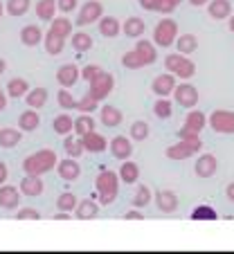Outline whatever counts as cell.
Masks as SVG:
<instances>
[{"mask_svg": "<svg viewBox=\"0 0 234 254\" xmlns=\"http://www.w3.org/2000/svg\"><path fill=\"white\" fill-rule=\"evenodd\" d=\"M158 61V50H156V43L147 39H138L135 43V50H129L126 54H122V65L126 70H140V67L153 65Z\"/></svg>", "mask_w": 234, "mask_h": 254, "instance_id": "1", "label": "cell"}, {"mask_svg": "<svg viewBox=\"0 0 234 254\" xmlns=\"http://www.w3.org/2000/svg\"><path fill=\"white\" fill-rule=\"evenodd\" d=\"M57 162L59 158L52 149H41L23 160V171L25 176H43V173H50L52 169H57Z\"/></svg>", "mask_w": 234, "mask_h": 254, "instance_id": "2", "label": "cell"}, {"mask_svg": "<svg viewBox=\"0 0 234 254\" xmlns=\"http://www.w3.org/2000/svg\"><path fill=\"white\" fill-rule=\"evenodd\" d=\"M95 189H97V198H99L101 207L113 205V200L120 193V178H117V173L104 169L95 180Z\"/></svg>", "mask_w": 234, "mask_h": 254, "instance_id": "3", "label": "cell"}, {"mask_svg": "<svg viewBox=\"0 0 234 254\" xmlns=\"http://www.w3.org/2000/svg\"><path fill=\"white\" fill-rule=\"evenodd\" d=\"M164 67H167V72H171L173 77L182 79V81H189V79L196 74V63L180 52L169 54V57L164 59Z\"/></svg>", "mask_w": 234, "mask_h": 254, "instance_id": "4", "label": "cell"}, {"mask_svg": "<svg viewBox=\"0 0 234 254\" xmlns=\"http://www.w3.org/2000/svg\"><path fill=\"white\" fill-rule=\"evenodd\" d=\"M203 149V142L201 137H189V139H178V144H171L164 155H167L171 162H182V160L191 158V155H196L198 151Z\"/></svg>", "mask_w": 234, "mask_h": 254, "instance_id": "5", "label": "cell"}, {"mask_svg": "<svg viewBox=\"0 0 234 254\" xmlns=\"http://www.w3.org/2000/svg\"><path fill=\"white\" fill-rule=\"evenodd\" d=\"M178 23L173 18H160V23L153 29V43L156 48H171L178 39Z\"/></svg>", "mask_w": 234, "mask_h": 254, "instance_id": "6", "label": "cell"}, {"mask_svg": "<svg viewBox=\"0 0 234 254\" xmlns=\"http://www.w3.org/2000/svg\"><path fill=\"white\" fill-rule=\"evenodd\" d=\"M113 88H115V77L110 72L101 70L99 74H95V77L88 81V95H92L97 101H104L106 97L113 92Z\"/></svg>", "mask_w": 234, "mask_h": 254, "instance_id": "7", "label": "cell"}, {"mask_svg": "<svg viewBox=\"0 0 234 254\" xmlns=\"http://www.w3.org/2000/svg\"><path fill=\"white\" fill-rule=\"evenodd\" d=\"M207 126V117L201 111H189L185 117V124L178 130V139H189V137H201L203 128Z\"/></svg>", "mask_w": 234, "mask_h": 254, "instance_id": "8", "label": "cell"}, {"mask_svg": "<svg viewBox=\"0 0 234 254\" xmlns=\"http://www.w3.org/2000/svg\"><path fill=\"white\" fill-rule=\"evenodd\" d=\"M210 128L219 135H234V111L228 108H216L210 115Z\"/></svg>", "mask_w": 234, "mask_h": 254, "instance_id": "9", "label": "cell"}, {"mask_svg": "<svg viewBox=\"0 0 234 254\" xmlns=\"http://www.w3.org/2000/svg\"><path fill=\"white\" fill-rule=\"evenodd\" d=\"M104 16V5L99 0H86L79 9V16H77V25L79 27H88V25L97 23V20Z\"/></svg>", "mask_w": 234, "mask_h": 254, "instance_id": "10", "label": "cell"}, {"mask_svg": "<svg viewBox=\"0 0 234 254\" xmlns=\"http://www.w3.org/2000/svg\"><path fill=\"white\" fill-rule=\"evenodd\" d=\"M173 99H176V104L182 106V108H196L198 90L191 86L189 81H182V83H178L176 90H173Z\"/></svg>", "mask_w": 234, "mask_h": 254, "instance_id": "11", "label": "cell"}, {"mask_svg": "<svg viewBox=\"0 0 234 254\" xmlns=\"http://www.w3.org/2000/svg\"><path fill=\"white\" fill-rule=\"evenodd\" d=\"M176 86H178L176 77H173L171 72H162V74H158V77L153 79L151 90H153V95H158V97H171Z\"/></svg>", "mask_w": 234, "mask_h": 254, "instance_id": "12", "label": "cell"}, {"mask_svg": "<svg viewBox=\"0 0 234 254\" xmlns=\"http://www.w3.org/2000/svg\"><path fill=\"white\" fill-rule=\"evenodd\" d=\"M133 139L131 137H126V135H117L115 139H110V144H108V149H110V153H113V158L115 160H129L131 155H133Z\"/></svg>", "mask_w": 234, "mask_h": 254, "instance_id": "13", "label": "cell"}, {"mask_svg": "<svg viewBox=\"0 0 234 254\" xmlns=\"http://www.w3.org/2000/svg\"><path fill=\"white\" fill-rule=\"evenodd\" d=\"M216 169H219V162H216V155H212V153L198 155V160L194 162V171H196V176L203 178V180L214 176Z\"/></svg>", "mask_w": 234, "mask_h": 254, "instance_id": "14", "label": "cell"}, {"mask_svg": "<svg viewBox=\"0 0 234 254\" xmlns=\"http://www.w3.org/2000/svg\"><path fill=\"white\" fill-rule=\"evenodd\" d=\"M79 77H81V70L75 63H66V65H61L57 70V83L61 88H72L79 81Z\"/></svg>", "mask_w": 234, "mask_h": 254, "instance_id": "15", "label": "cell"}, {"mask_svg": "<svg viewBox=\"0 0 234 254\" xmlns=\"http://www.w3.org/2000/svg\"><path fill=\"white\" fill-rule=\"evenodd\" d=\"M57 173L66 183H75L77 178L81 176V167H79V162H75V158H66L57 162Z\"/></svg>", "mask_w": 234, "mask_h": 254, "instance_id": "16", "label": "cell"}, {"mask_svg": "<svg viewBox=\"0 0 234 254\" xmlns=\"http://www.w3.org/2000/svg\"><path fill=\"white\" fill-rule=\"evenodd\" d=\"M20 193L27 198H38L41 193L45 191V185L43 180H41V176H25L23 180H20Z\"/></svg>", "mask_w": 234, "mask_h": 254, "instance_id": "17", "label": "cell"}, {"mask_svg": "<svg viewBox=\"0 0 234 254\" xmlns=\"http://www.w3.org/2000/svg\"><path fill=\"white\" fill-rule=\"evenodd\" d=\"M99 120H101V124H104L106 128H117V126L124 122V113H122L117 106L106 104L104 108H101V113H99Z\"/></svg>", "mask_w": 234, "mask_h": 254, "instance_id": "18", "label": "cell"}, {"mask_svg": "<svg viewBox=\"0 0 234 254\" xmlns=\"http://www.w3.org/2000/svg\"><path fill=\"white\" fill-rule=\"evenodd\" d=\"M20 189L11 185H0V207L2 209H16L20 202Z\"/></svg>", "mask_w": 234, "mask_h": 254, "instance_id": "19", "label": "cell"}, {"mask_svg": "<svg viewBox=\"0 0 234 254\" xmlns=\"http://www.w3.org/2000/svg\"><path fill=\"white\" fill-rule=\"evenodd\" d=\"M81 142H83V149H86L88 153H104V151L108 149V139H106L104 135H99L97 130L83 135Z\"/></svg>", "mask_w": 234, "mask_h": 254, "instance_id": "20", "label": "cell"}, {"mask_svg": "<svg viewBox=\"0 0 234 254\" xmlns=\"http://www.w3.org/2000/svg\"><path fill=\"white\" fill-rule=\"evenodd\" d=\"M156 205H158V209L162 214H173L178 209V196L173 191H169V189H160L156 193Z\"/></svg>", "mask_w": 234, "mask_h": 254, "instance_id": "21", "label": "cell"}, {"mask_svg": "<svg viewBox=\"0 0 234 254\" xmlns=\"http://www.w3.org/2000/svg\"><path fill=\"white\" fill-rule=\"evenodd\" d=\"M122 32H124V36H129V39H142L144 32H147V23H144L140 16H129V18L124 20V25H122Z\"/></svg>", "mask_w": 234, "mask_h": 254, "instance_id": "22", "label": "cell"}, {"mask_svg": "<svg viewBox=\"0 0 234 254\" xmlns=\"http://www.w3.org/2000/svg\"><path fill=\"white\" fill-rule=\"evenodd\" d=\"M43 29L38 27V25H25L23 29H20V43L25 45V48H36L41 41H43Z\"/></svg>", "mask_w": 234, "mask_h": 254, "instance_id": "23", "label": "cell"}, {"mask_svg": "<svg viewBox=\"0 0 234 254\" xmlns=\"http://www.w3.org/2000/svg\"><path fill=\"white\" fill-rule=\"evenodd\" d=\"M97 214H99V205L92 198L77 202L75 207V218H79V221H92V218H97Z\"/></svg>", "mask_w": 234, "mask_h": 254, "instance_id": "24", "label": "cell"}, {"mask_svg": "<svg viewBox=\"0 0 234 254\" xmlns=\"http://www.w3.org/2000/svg\"><path fill=\"white\" fill-rule=\"evenodd\" d=\"M38 124H41V115H38L36 108H27L25 113H20L18 128L23 130V133H32V130H36Z\"/></svg>", "mask_w": 234, "mask_h": 254, "instance_id": "25", "label": "cell"}, {"mask_svg": "<svg viewBox=\"0 0 234 254\" xmlns=\"http://www.w3.org/2000/svg\"><path fill=\"white\" fill-rule=\"evenodd\" d=\"M207 11H210V16L214 20H225L232 16V2L230 0H210Z\"/></svg>", "mask_w": 234, "mask_h": 254, "instance_id": "26", "label": "cell"}, {"mask_svg": "<svg viewBox=\"0 0 234 254\" xmlns=\"http://www.w3.org/2000/svg\"><path fill=\"white\" fill-rule=\"evenodd\" d=\"M122 32V23L115 16H101L99 18V34L106 39H115Z\"/></svg>", "mask_w": 234, "mask_h": 254, "instance_id": "27", "label": "cell"}, {"mask_svg": "<svg viewBox=\"0 0 234 254\" xmlns=\"http://www.w3.org/2000/svg\"><path fill=\"white\" fill-rule=\"evenodd\" d=\"M34 11H36V18H41L43 23H52V18L57 16V0H38L36 7H34Z\"/></svg>", "mask_w": 234, "mask_h": 254, "instance_id": "28", "label": "cell"}, {"mask_svg": "<svg viewBox=\"0 0 234 254\" xmlns=\"http://www.w3.org/2000/svg\"><path fill=\"white\" fill-rule=\"evenodd\" d=\"M63 50H66V39L59 36V34H54L52 29H48V34H45V52H48L50 57H57Z\"/></svg>", "mask_w": 234, "mask_h": 254, "instance_id": "29", "label": "cell"}, {"mask_svg": "<svg viewBox=\"0 0 234 254\" xmlns=\"http://www.w3.org/2000/svg\"><path fill=\"white\" fill-rule=\"evenodd\" d=\"M120 180L124 185H133L140 180V167L131 160H122V167H120Z\"/></svg>", "mask_w": 234, "mask_h": 254, "instance_id": "30", "label": "cell"}, {"mask_svg": "<svg viewBox=\"0 0 234 254\" xmlns=\"http://www.w3.org/2000/svg\"><path fill=\"white\" fill-rule=\"evenodd\" d=\"M70 43H72V50L77 52V57H81V54L90 52L92 50V36H88L86 32H77L70 36Z\"/></svg>", "mask_w": 234, "mask_h": 254, "instance_id": "31", "label": "cell"}, {"mask_svg": "<svg viewBox=\"0 0 234 254\" xmlns=\"http://www.w3.org/2000/svg\"><path fill=\"white\" fill-rule=\"evenodd\" d=\"M23 139V130L20 128H2L0 130V146L2 149H14Z\"/></svg>", "mask_w": 234, "mask_h": 254, "instance_id": "32", "label": "cell"}, {"mask_svg": "<svg viewBox=\"0 0 234 254\" xmlns=\"http://www.w3.org/2000/svg\"><path fill=\"white\" fill-rule=\"evenodd\" d=\"M25 99H27V106L29 108H45V104H48L50 99V92L45 90V88H34V90H29L27 95H25Z\"/></svg>", "mask_w": 234, "mask_h": 254, "instance_id": "33", "label": "cell"}, {"mask_svg": "<svg viewBox=\"0 0 234 254\" xmlns=\"http://www.w3.org/2000/svg\"><path fill=\"white\" fill-rule=\"evenodd\" d=\"M27 90H29V83H27V79H23V77H14L7 83V95H9V99H20V97L27 95Z\"/></svg>", "mask_w": 234, "mask_h": 254, "instance_id": "34", "label": "cell"}, {"mask_svg": "<svg viewBox=\"0 0 234 254\" xmlns=\"http://www.w3.org/2000/svg\"><path fill=\"white\" fill-rule=\"evenodd\" d=\"M176 48L180 54H194L198 50V39L194 34H178Z\"/></svg>", "mask_w": 234, "mask_h": 254, "instance_id": "35", "label": "cell"}, {"mask_svg": "<svg viewBox=\"0 0 234 254\" xmlns=\"http://www.w3.org/2000/svg\"><path fill=\"white\" fill-rule=\"evenodd\" d=\"M52 126H54V133L57 135H70L72 130H75V120H72L68 113H63V115H59V117H54V122H52Z\"/></svg>", "mask_w": 234, "mask_h": 254, "instance_id": "36", "label": "cell"}, {"mask_svg": "<svg viewBox=\"0 0 234 254\" xmlns=\"http://www.w3.org/2000/svg\"><path fill=\"white\" fill-rule=\"evenodd\" d=\"M50 29L54 34H59V36H63V39H68V36H72V20L66 18V14H61V18L54 16L52 23H50Z\"/></svg>", "mask_w": 234, "mask_h": 254, "instance_id": "37", "label": "cell"}, {"mask_svg": "<svg viewBox=\"0 0 234 254\" xmlns=\"http://www.w3.org/2000/svg\"><path fill=\"white\" fill-rule=\"evenodd\" d=\"M92 130H95V120H92V115L81 113V115L75 120V133L79 135V137H83V135L92 133Z\"/></svg>", "mask_w": 234, "mask_h": 254, "instance_id": "38", "label": "cell"}, {"mask_svg": "<svg viewBox=\"0 0 234 254\" xmlns=\"http://www.w3.org/2000/svg\"><path fill=\"white\" fill-rule=\"evenodd\" d=\"M29 7H32V0H7L5 11L9 16H14V18H20V16H25L29 11Z\"/></svg>", "mask_w": 234, "mask_h": 254, "instance_id": "39", "label": "cell"}, {"mask_svg": "<svg viewBox=\"0 0 234 254\" xmlns=\"http://www.w3.org/2000/svg\"><path fill=\"white\" fill-rule=\"evenodd\" d=\"M66 153H68V158H81V153H86V149H83V142H81V137L77 135V137H72V135H66Z\"/></svg>", "mask_w": 234, "mask_h": 254, "instance_id": "40", "label": "cell"}, {"mask_svg": "<svg viewBox=\"0 0 234 254\" xmlns=\"http://www.w3.org/2000/svg\"><path fill=\"white\" fill-rule=\"evenodd\" d=\"M153 113L158 120H169L173 115V106H171V99L169 97H160L156 104H153Z\"/></svg>", "mask_w": 234, "mask_h": 254, "instance_id": "41", "label": "cell"}, {"mask_svg": "<svg viewBox=\"0 0 234 254\" xmlns=\"http://www.w3.org/2000/svg\"><path fill=\"white\" fill-rule=\"evenodd\" d=\"M191 221H216L219 218V214H216L214 207H207V205H198L196 209L191 211L189 216Z\"/></svg>", "mask_w": 234, "mask_h": 254, "instance_id": "42", "label": "cell"}, {"mask_svg": "<svg viewBox=\"0 0 234 254\" xmlns=\"http://www.w3.org/2000/svg\"><path fill=\"white\" fill-rule=\"evenodd\" d=\"M129 137L133 139V142H144V139L149 137V124L147 122H133L131 124V130H129Z\"/></svg>", "mask_w": 234, "mask_h": 254, "instance_id": "43", "label": "cell"}, {"mask_svg": "<svg viewBox=\"0 0 234 254\" xmlns=\"http://www.w3.org/2000/svg\"><path fill=\"white\" fill-rule=\"evenodd\" d=\"M77 196L72 191H66V193H61V196L57 198V209L59 211H68V214H70V211H75V207H77Z\"/></svg>", "mask_w": 234, "mask_h": 254, "instance_id": "44", "label": "cell"}, {"mask_svg": "<svg viewBox=\"0 0 234 254\" xmlns=\"http://www.w3.org/2000/svg\"><path fill=\"white\" fill-rule=\"evenodd\" d=\"M99 108V101L95 99L92 95H86V97H81V99H77V108L75 111H79V113H88V115H92V113Z\"/></svg>", "mask_w": 234, "mask_h": 254, "instance_id": "45", "label": "cell"}, {"mask_svg": "<svg viewBox=\"0 0 234 254\" xmlns=\"http://www.w3.org/2000/svg\"><path fill=\"white\" fill-rule=\"evenodd\" d=\"M151 198H153L151 189H149L147 185H140V187H138V191H135V196H133V207H138V209H142V207H147L149 202H151Z\"/></svg>", "mask_w": 234, "mask_h": 254, "instance_id": "46", "label": "cell"}, {"mask_svg": "<svg viewBox=\"0 0 234 254\" xmlns=\"http://www.w3.org/2000/svg\"><path fill=\"white\" fill-rule=\"evenodd\" d=\"M57 101H59V106H61L63 111H75L77 108V99L70 95V88H61L59 95H57Z\"/></svg>", "mask_w": 234, "mask_h": 254, "instance_id": "47", "label": "cell"}, {"mask_svg": "<svg viewBox=\"0 0 234 254\" xmlns=\"http://www.w3.org/2000/svg\"><path fill=\"white\" fill-rule=\"evenodd\" d=\"M16 218H18V221H41V214H38V209L25 207V209H20L18 214H16Z\"/></svg>", "mask_w": 234, "mask_h": 254, "instance_id": "48", "label": "cell"}, {"mask_svg": "<svg viewBox=\"0 0 234 254\" xmlns=\"http://www.w3.org/2000/svg\"><path fill=\"white\" fill-rule=\"evenodd\" d=\"M77 5H79V0H57V9L66 16L72 14V11L77 9Z\"/></svg>", "mask_w": 234, "mask_h": 254, "instance_id": "49", "label": "cell"}, {"mask_svg": "<svg viewBox=\"0 0 234 254\" xmlns=\"http://www.w3.org/2000/svg\"><path fill=\"white\" fill-rule=\"evenodd\" d=\"M138 2L144 11H160L162 7V0H138Z\"/></svg>", "mask_w": 234, "mask_h": 254, "instance_id": "50", "label": "cell"}, {"mask_svg": "<svg viewBox=\"0 0 234 254\" xmlns=\"http://www.w3.org/2000/svg\"><path fill=\"white\" fill-rule=\"evenodd\" d=\"M99 72H101V67L99 65H92V63H90V65H86L81 70V79H83V81H90L95 74H99Z\"/></svg>", "mask_w": 234, "mask_h": 254, "instance_id": "51", "label": "cell"}, {"mask_svg": "<svg viewBox=\"0 0 234 254\" xmlns=\"http://www.w3.org/2000/svg\"><path fill=\"white\" fill-rule=\"evenodd\" d=\"M122 218H124V221H144V216L138 211V207H135V209H131V211H126Z\"/></svg>", "mask_w": 234, "mask_h": 254, "instance_id": "52", "label": "cell"}, {"mask_svg": "<svg viewBox=\"0 0 234 254\" xmlns=\"http://www.w3.org/2000/svg\"><path fill=\"white\" fill-rule=\"evenodd\" d=\"M7 178H9V169H7V164L0 160V185H5Z\"/></svg>", "mask_w": 234, "mask_h": 254, "instance_id": "53", "label": "cell"}, {"mask_svg": "<svg viewBox=\"0 0 234 254\" xmlns=\"http://www.w3.org/2000/svg\"><path fill=\"white\" fill-rule=\"evenodd\" d=\"M5 106H7V92L0 88V113L5 111Z\"/></svg>", "mask_w": 234, "mask_h": 254, "instance_id": "54", "label": "cell"}, {"mask_svg": "<svg viewBox=\"0 0 234 254\" xmlns=\"http://www.w3.org/2000/svg\"><path fill=\"white\" fill-rule=\"evenodd\" d=\"M72 216L68 214V211H57V216H54V221H70Z\"/></svg>", "mask_w": 234, "mask_h": 254, "instance_id": "55", "label": "cell"}, {"mask_svg": "<svg viewBox=\"0 0 234 254\" xmlns=\"http://www.w3.org/2000/svg\"><path fill=\"white\" fill-rule=\"evenodd\" d=\"M225 193H228V198L234 202V183H230V185H228V189H225Z\"/></svg>", "mask_w": 234, "mask_h": 254, "instance_id": "56", "label": "cell"}, {"mask_svg": "<svg viewBox=\"0 0 234 254\" xmlns=\"http://www.w3.org/2000/svg\"><path fill=\"white\" fill-rule=\"evenodd\" d=\"M189 2H191L194 7H203V5H207L210 0H189Z\"/></svg>", "mask_w": 234, "mask_h": 254, "instance_id": "57", "label": "cell"}, {"mask_svg": "<svg viewBox=\"0 0 234 254\" xmlns=\"http://www.w3.org/2000/svg\"><path fill=\"white\" fill-rule=\"evenodd\" d=\"M7 72V61L5 59H0V74H5Z\"/></svg>", "mask_w": 234, "mask_h": 254, "instance_id": "58", "label": "cell"}, {"mask_svg": "<svg viewBox=\"0 0 234 254\" xmlns=\"http://www.w3.org/2000/svg\"><path fill=\"white\" fill-rule=\"evenodd\" d=\"M228 25H230V32L234 34V11H232V16L228 18Z\"/></svg>", "mask_w": 234, "mask_h": 254, "instance_id": "59", "label": "cell"}, {"mask_svg": "<svg viewBox=\"0 0 234 254\" xmlns=\"http://www.w3.org/2000/svg\"><path fill=\"white\" fill-rule=\"evenodd\" d=\"M2 11H5V5H2V2H0V18H2Z\"/></svg>", "mask_w": 234, "mask_h": 254, "instance_id": "60", "label": "cell"}, {"mask_svg": "<svg viewBox=\"0 0 234 254\" xmlns=\"http://www.w3.org/2000/svg\"><path fill=\"white\" fill-rule=\"evenodd\" d=\"M171 2H173V5L178 7V5H180V2H182V0H171Z\"/></svg>", "mask_w": 234, "mask_h": 254, "instance_id": "61", "label": "cell"}]
</instances>
